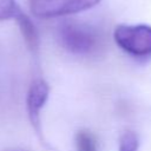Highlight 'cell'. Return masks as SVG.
<instances>
[{
    "instance_id": "9",
    "label": "cell",
    "mask_w": 151,
    "mask_h": 151,
    "mask_svg": "<svg viewBox=\"0 0 151 151\" xmlns=\"http://www.w3.org/2000/svg\"><path fill=\"white\" fill-rule=\"evenodd\" d=\"M7 151H25V150H7Z\"/></svg>"
},
{
    "instance_id": "5",
    "label": "cell",
    "mask_w": 151,
    "mask_h": 151,
    "mask_svg": "<svg viewBox=\"0 0 151 151\" xmlns=\"http://www.w3.org/2000/svg\"><path fill=\"white\" fill-rule=\"evenodd\" d=\"M14 20L17 21L20 33L28 47V50L33 53H35L39 48V33L38 29L35 27V25L33 24V21L31 20V18L25 14L20 8L17 12Z\"/></svg>"
},
{
    "instance_id": "8",
    "label": "cell",
    "mask_w": 151,
    "mask_h": 151,
    "mask_svg": "<svg viewBox=\"0 0 151 151\" xmlns=\"http://www.w3.org/2000/svg\"><path fill=\"white\" fill-rule=\"evenodd\" d=\"M19 8L15 0H0V21L14 19Z\"/></svg>"
},
{
    "instance_id": "3",
    "label": "cell",
    "mask_w": 151,
    "mask_h": 151,
    "mask_svg": "<svg viewBox=\"0 0 151 151\" xmlns=\"http://www.w3.org/2000/svg\"><path fill=\"white\" fill-rule=\"evenodd\" d=\"M100 0H28L31 12L41 19L79 13L98 5Z\"/></svg>"
},
{
    "instance_id": "4",
    "label": "cell",
    "mask_w": 151,
    "mask_h": 151,
    "mask_svg": "<svg viewBox=\"0 0 151 151\" xmlns=\"http://www.w3.org/2000/svg\"><path fill=\"white\" fill-rule=\"evenodd\" d=\"M50 85L46 80L39 78L32 81L27 91L26 107L27 116L31 122L32 127L35 130L37 134L41 137V123H40V111L48 99Z\"/></svg>"
},
{
    "instance_id": "6",
    "label": "cell",
    "mask_w": 151,
    "mask_h": 151,
    "mask_svg": "<svg viewBox=\"0 0 151 151\" xmlns=\"http://www.w3.org/2000/svg\"><path fill=\"white\" fill-rule=\"evenodd\" d=\"M74 142L77 151H98L97 137L87 129H81L77 131Z\"/></svg>"
},
{
    "instance_id": "1",
    "label": "cell",
    "mask_w": 151,
    "mask_h": 151,
    "mask_svg": "<svg viewBox=\"0 0 151 151\" xmlns=\"http://www.w3.org/2000/svg\"><path fill=\"white\" fill-rule=\"evenodd\" d=\"M58 40L63 48L77 55H93L104 47L101 32L86 22L66 20L58 27Z\"/></svg>"
},
{
    "instance_id": "7",
    "label": "cell",
    "mask_w": 151,
    "mask_h": 151,
    "mask_svg": "<svg viewBox=\"0 0 151 151\" xmlns=\"http://www.w3.org/2000/svg\"><path fill=\"white\" fill-rule=\"evenodd\" d=\"M139 149V137L132 130H126L122 133L119 138L118 151H138Z\"/></svg>"
},
{
    "instance_id": "2",
    "label": "cell",
    "mask_w": 151,
    "mask_h": 151,
    "mask_svg": "<svg viewBox=\"0 0 151 151\" xmlns=\"http://www.w3.org/2000/svg\"><path fill=\"white\" fill-rule=\"evenodd\" d=\"M116 44L127 54L137 58L151 55V26L118 25L113 32Z\"/></svg>"
}]
</instances>
